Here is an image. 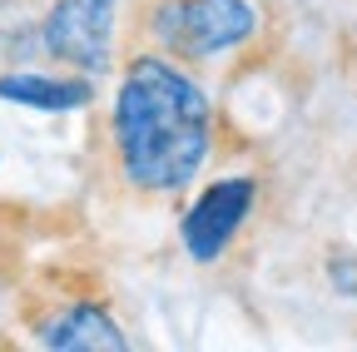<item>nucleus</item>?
<instances>
[{
	"instance_id": "obj_4",
	"label": "nucleus",
	"mask_w": 357,
	"mask_h": 352,
	"mask_svg": "<svg viewBox=\"0 0 357 352\" xmlns=\"http://www.w3.org/2000/svg\"><path fill=\"white\" fill-rule=\"evenodd\" d=\"M253 199H258V184L248 179V174H238V179H218L208 184L194 208L184 213V248L194 263H213L223 248L234 243V234L248 224V213H253Z\"/></svg>"
},
{
	"instance_id": "obj_2",
	"label": "nucleus",
	"mask_w": 357,
	"mask_h": 352,
	"mask_svg": "<svg viewBox=\"0 0 357 352\" xmlns=\"http://www.w3.org/2000/svg\"><path fill=\"white\" fill-rule=\"evenodd\" d=\"M258 10L248 0H164L154 10V40L178 60H213L253 40Z\"/></svg>"
},
{
	"instance_id": "obj_6",
	"label": "nucleus",
	"mask_w": 357,
	"mask_h": 352,
	"mask_svg": "<svg viewBox=\"0 0 357 352\" xmlns=\"http://www.w3.org/2000/svg\"><path fill=\"white\" fill-rule=\"evenodd\" d=\"M40 342L55 347V352H124V347H129L124 328L105 313L100 303H75V307H65L55 323L40 328Z\"/></svg>"
},
{
	"instance_id": "obj_3",
	"label": "nucleus",
	"mask_w": 357,
	"mask_h": 352,
	"mask_svg": "<svg viewBox=\"0 0 357 352\" xmlns=\"http://www.w3.org/2000/svg\"><path fill=\"white\" fill-rule=\"evenodd\" d=\"M119 0H55L45 15V55L75 75H105L114 65Z\"/></svg>"
},
{
	"instance_id": "obj_5",
	"label": "nucleus",
	"mask_w": 357,
	"mask_h": 352,
	"mask_svg": "<svg viewBox=\"0 0 357 352\" xmlns=\"http://www.w3.org/2000/svg\"><path fill=\"white\" fill-rule=\"evenodd\" d=\"M0 100L45 109V114H70L95 100V79L89 75H40V70H15L0 75Z\"/></svg>"
},
{
	"instance_id": "obj_7",
	"label": "nucleus",
	"mask_w": 357,
	"mask_h": 352,
	"mask_svg": "<svg viewBox=\"0 0 357 352\" xmlns=\"http://www.w3.org/2000/svg\"><path fill=\"white\" fill-rule=\"evenodd\" d=\"M328 283L342 298H357V253H333L328 258Z\"/></svg>"
},
{
	"instance_id": "obj_1",
	"label": "nucleus",
	"mask_w": 357,
	"mask_h": 352,
	"mask_svg": "<svg viewBox=\"0 0 357 352\" xmlns=\"http://www.w3.org/2000/svg\"><path fill=\"white\" fill-rule=\"evenodd\" d=\"M109 139L134 189L144 194L189 189L213 149V105L178 60L134 55L114 90Z\"/></svg>"
}]
</instances>
